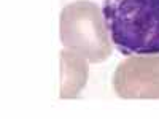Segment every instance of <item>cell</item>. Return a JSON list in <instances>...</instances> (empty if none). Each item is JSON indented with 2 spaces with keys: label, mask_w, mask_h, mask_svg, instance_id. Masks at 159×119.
<instances>
[{
  "label": "cell",
  "mask_w": 159,
  "mask_h": 119,
  "mask_svg": "<svg viewBox=\"0 0 159 119\" xmlns=\"http://www.w3.org/2000/svg\"><path fill=\"white\" fill-rule=\"evenodd\" d=\"M113 87L123 99H159V52L134 54L119 64Z\"/></svg>",
  "instance_id": "cell-3"
},
{
  "label": "cell",
  "mask_w": 159,
  "mask_h": 119,
  "mask_svg": "<svg viewBox=\"0 0 159 119\" xmlns=\"http://www.w3.org/2000/svg\"><path fill=\"white\" fill-rule=\"evenodd\" d=\"M88 79V64L75 51L61 52V97L75 99Z\"/></svg>",
  "instance_id": "cell-4"
},
{
  "label": "cell",
  "mask_w": 159,
  "mask_h": 119,
  "mask_svg": "<svg viewBox=\"0 0 159 119\" xmlns=\"http://www.w3.org/2000/svg\"><path fill=\"white\" fill-rule=\"evenodd\" d=\"M102 15L121 54L159 52V0H105Z\"/></svg>",
  "instance_id": "cell-1"
},
{
  "label": "cell",
  "mask_w": 159,
  "mask_h": 119,
  "mask_svg": "<svg viewBox=\"0 0 159 119\" xmlns=\"http://www.w3.org/2000/svg\"><path fill=\"white\" fill-rule=\"evenodd\" d=\"M62 45L92 64H100L111 54L108 30L97 5L76 0L61 13Z\"/></svg>",
  "instance_id": "cell-2"
}]
</instances>
